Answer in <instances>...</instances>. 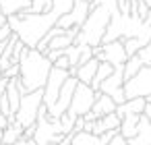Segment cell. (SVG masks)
Segmentation results:
<instances>
[{"instance_id": "6da1fadb", "label": "cell", "mask_w": 151, "mask_h": 145, "mask_svg": "<svg viewBox=\"0 0 151 145\" xmlns=\"http://www.w3.org/2000/svg\"><path fill=\"white\" fill-rule=\"evenodd\" d=\"M75 0H54V4L48 13L40 15H13L9 17V25L13 33L25 44V48H37V44L48 35L50 29H54L66 13L73 11Z\"/></svg>"}, {"instance_id": "7a4b0ae2", "label": "cell", "mask_w": 151, "mask_h": 145, "mask_svg": "<svg viewBox=\"0 0 151 145\" xmlns=\"http://www.w3.org/2000/svg\"><path fill=\"white\" fill-rule=\"evenodd\" d=\"M116 9H118V0H99V2L91 4V13L85 19V23L81 25L75 44H85V46H91V48L101 46L104 35H106V31L112 23V17H114Z\"/></svg>"}, {"instance_id": "3957f363", "label": "cell", "mask_w": 151, "mask_h": 145, "mask_svg": "<svg viewBox=\"0 0 151 145\" xmlns=\"http://www.w3.org/2000/svg\"><path fill=\"white\" fill-rule=\"evenodd\" d=\"M52 62L46 54H42L40 50L35 48H25L21 60H19V81L23 85V89L27 93L31 91H44L46 83H48V77H50V71H52Z\"/></svg>"}, {"instance_id": "277c9868", "label": "cell", "mask_w": 151, "mask_h": 145, "mask_svg": "<svg viewBox=\"0 0 151 145\" xmlns=\"http://www.w3.org/2000/svg\"><path fill=\"white\" fill-rule=\"evenodd\" d=\"M44 108V91H31L21 97V106L15 114V120L23 128H31L37 124V116Z\"/></svg>"}, {"instance_id": "5b68a950", "label": "cell", "mask_w": 151, "mask_h": 145, "mask_svg": "<svg viewBox=\"0 0 151 145\" xmlns=\"http://www.w3.org/2000/svg\"><path fill=\"white\" fill-rule=\"evenodd\" d=\"M99 91H95L91 85H85L79 81L77 89H75V95H73V102H70V108L66 110V114L73 118V120H79L83 118L87 112H91L95 100H97Z\"/></svg>"}, {"instance_id": "8992f818", "label": "cell", "mask_w": 151, "mask_h": 145, "mask_svg": "<svg viewBox=\"0 0 151 145\" xmlns=\"http://www.w3.org/2000/svg\"><path fill=\"white\" fill-rule=\"evenodd\" d=\"M54 0H0V9L6 17L13 15H40L48 13Z\"/></svg>"}, {"instance_id": "52a82bcc", "label": "cell", "mask_w": 151, "mask_h": 145, "mask_svg": "<svg viewBox=\"0 0 151 145\" xmlns=\"http://www.w3.org/2000/svg\"><path fill=\"white\" fill-rule=\"evenodd\" d=\"M124 95L126 100H137V97H151V64H145L134 77L124 81Z\"/></svg>"}, {"instance_id": "ba28073f", "label": "cell", "mask_w": 151, "mask_h": 145, "mask_svg": "<svg viewBox=\"0 0 151 145\" xmlns=\"http://www.w3.org/2000/svg\"><path fill=\"white\" fill-rule=\"evenodd\" d=\"M93 56L101 62H110L112 66H124L128 60V54L124 50V42L116 40L110 44H101L97 48H93Z\"/></svg>"}, {"instance_id": "9c48e42d", "label": "cell", "mask_w": 151, "mask_h": 145, "mask_svg": "<svg viewBox=\"0 0 151 145\" xmlns=\"http://www.w3.org/2000/svg\"><path fill=\"white\" fill-rule=\"evenodd\" d=\"M70 77V71H64V69H58V66H52L50 71V77H48V83L44 87V106L50 110L56 102H58V95L66 83V79Z\"/></svg>"}, {"instance_id": "30bf717a", "label": "cell", "mask_w": 151, "mask_h": 145, "mask_svg": "<svg viewBox=\"0 0 151 145\" xmlns=\"http://www.w3.org/2000/svg\"><path fill=\"white\" fill-rule=\"evenodd\" d=\"M89 13H91V2L89 0H75L73 11L66 13L64 17H60L56 27H60V29H75V27L81 29V25L89 17Z\"/></svg>"}, {"instance_id": "8fae6325", "label": "cell", "mask_w": 151, "mask_h": 145, "mask_svg": "<svg viewBox=\"0 0 151 145\" xmlns=\"http://www.w3.org/2000/svg\"><path fill=\"white\" fill-rule=\"evenodd\" d=\"M99 91L106 93V95H110L118 106L124 104L126 102V95H124V66H116L114 73L101 83Z\"/></svg>"}, {"instance_id": "7c38bea8", "label": "cell", "mask_w": 151, "mask_h": 145, "mask_svg": "<svg viewBox=\"0 0 151 145\" xmlns=\"http://www.w3.org/2000/svg\"><path fill=\"white\" fill-rule=\"evenodd\" d=\"M77 85H79V79H77V77H68V79H66V83H64V87H62V91H60V95H58V102L48 110V114H50L54 120H58L60 116H64L66 110L70 108V102H73V95H75Z\"/></svg>"}, {"instance_id": "4fadbf2b", "label": "cell", "mask_w": 151, "mask_h": 145, "mask_svg": "<svg viewBox=\"0 0 151 145\" xmlns=\"http://www.w3.org/2000/svg\"><path fill=\"white\" fill-rule=\"evenodd\" d=\"M83 126H85V118H79L77 126H75V135H73V145H110V141L118 135V131H110V133L97 137L93 133H85Z\"/></svg>"}, {"instance_id": "5bb4252c", "label": "cell", "mask_w": 151, "mask_h": 145, "mask_svg": "<svg viewBox=\"0 0 151 145\" xmlns=\"http://www.w3.org/2000/svg\"><path fill=\"white\" fill-rule=\"evenodd\" d=\"M116 108H118V104H116L110 95H106V93L99 91V95H97V100H95V104H93V108H91V114L95 116V120H99V118H104V116H108V114H114Z\"/></svg>"}, {"instance_id": "9a60e30c", "label": "cell", "mask_w": 151, "mask_h": 145, "mask_svg": "<svg viewBox=\"0 0 151 145\" xmlns=\"http://www.w3.org/2000/svg\"><path fill=\"white\" fill-rule=\"evenodd\" d=\"M120 122H122V118L114 112V114H108V116H104V118H99V120H95L93 122V135H97V137H101V135H106V133H110V131H120Z\"/></svg>"}, {"instance_id": "2e32d148", "label": "cell", "mask_w": 151, "mask_h": 145, "mask_svg": "<svg viewBox=\"0 0 151 145\" xmlns=\"http://www.w3.org/2000/svg\"><path fill=\"white\" fill-rule=\"evenodd\" d=\"M128 145H151V122L143 114L139 122V131L132 139H128Z\"/></svg>"}, {"instance_id": "e0dca14e", "label": "cell", "mask_w": 151, "mask_h": 145, "mask_svg": "<svg viewBox=\"0 0 151 145\" xmlns=\"http://www.w3.org/2000/svg\"><path fill=\"white\" fill-rule=\"evenodd\" d=\"M141 116H143V114H126V116H122V122H120V131H118V133H120L126 141L137 135Z\"/></svg>"}, {"instance_id": "ac0fdd59", "label": "cell", "mask_w": 151, "mask_h": 145, "mask_svg": "<svg viewBox=\"0 0 151 145\" xmlns=\"http://www.w3.org/2000/svg\"><path fill=\"white\" fill-rule=\"evenodd\" d=\"M99 62L101 60H97L95 56L89 60V62H85V64H81L79 69H77V79L81 81V83H85V85H91V81H93V77H95V73H97V69H99Z\"/></svg>"}, {"instance_id": "d6986e66", "label": "cell", "mask_w": 151, "mask_h": 145, "mask_svg": "<svg viewBox=\"0 0 151 145\" xmlns=\"http://www.w3.org/2000/svg\"><path fill=\"white\" fill-rule=\"evenodd\" d=\"M145 106H147V100L145 97H137V100H126L124 104H120L116 108V114L122 118L126 114H145Z\"/></svg>"}, {"instance_id": "ffe728a7", "label": "cell", "mask_w": 151, "mask_h": 145, "mask_svg": "<svg viewBox=\"0 0 151 145\" xmlns=\"http://www.w3.org/2000/svg\"><path fill=\"white\" fill-rule=\"evenodd\" d=\"M23 133H25V128L15 120V122H11V124L2 131V143H4V145H15L19 139H23Z\"/></svg>"}, {"instance_id": "44dd1931", "label": "cell", "mask_w": 151, "mask_h": 145, "mask_svg": "<svg viewBox=\"0 0 151 145\" xmlns=\"http://www.w3.org/2000/svg\"><path fill=\"white\" fill-rule=\"evenodd\" d=\"M114 69H116V66H112L110 62H99V69H97V73H95V77H93V81H91V87H93L95 91H99L101 83L114 73Z\"/></svg>"}, {"instance_id": "7402d4cb", "label": "cell", "mask_w": 151, "mask_h": 145, "mask_svg": "<svg viewBox=\"0 0 151 145\" xmlns=\"http://www.w3.org/2000/svg\"><path fill=\"white\" fill-rule=\"evenodd\" d=\"M143 66H145V62L141 60V56H139V54L130 56V58L126 60V64H124V81H128L130 77H134Z\"/></svg>"}, {"instance_id": "603a6c76", "label": "cell", "mask_w": 151, "mask_h": 145, "mask_svg": "<svg viewBox=\"0 0 151 145\" xmlns=\"http://www.w3.org/2000/svg\"><path fill=\"white\" fill-rule=\"evenodd\" d=\"M19 73H21L19 64H13V66H9L6 71H2V77H4V79H15V77H19Z\"/></svg>"}, {"instance_id": "cb8c5ba5", "label": "cell", "mask_w": 151, "mask_h": 145, "mask_svg": "<svg viewBox=\"0 0 151 145\" xmlns=\"http://www.w3.org/2000/svg\"><path fill=\"white\" fill-rule=\"evenodd\" d=\"M139 56H141V60H143L145 64H151V42H149V44L139 52Z\"/></svg>"}, {"instance_id": "d4e9b609", "label": "cell", "mask_w": 151, "mask_h": 145, "mask_svg": "<svg viewBox=\"0 0 151 145\" xmlns=\"http://www.w3.org/2000/svg\"><path fill=\"white\" fill-rule=\"evenodd\" d=\"M11 38H13V29H11V25H4L2 29H0V44L9 42Z\"/></svg>"}, {"instance_id": "484cf974", "label": "cell", "mask_w": 151, "mask_h": 145, "mask_svg": "<svg viewBox=\"0 0 151 145\" xmlns=\"http://www.w3.org/2000/svg\"><path fill=\"white\" fill-rule=\"evenodd\" d=\"M54 66H58V69H64V71H70V62H68L66 54H64L62 58H58V60L54 62Z\"/></svg>"}, {"instance_id": "4316f807", "label": "cell", "mask_w": 151, "mask_h": 145, "mask_svg": "<svg viewBox=\"0 0 151 145\" xmlns=\"http://www.w3.org/2000/svg\"><path fill=\"white\" fill-rule=\"evenodd\" d=\"M110 145H128V141H126V139H124V137L118 133V135H116V137L110 141Z\"/></svg>"}, {"instance_id": "83f0119b", "label": "cell", "mask_w": 151, "mask_h": 145, "mask_svg": "<svg viewBox=\"0 0 151 145\" xmlns=\"http://www.w3.org/2000/svg\"><path fill=\"white\" fill-rule=\"evenodd\" d=\"M6 85H9V79L0 77V100H2V95L6 93Z\"/></svg>"}, {"instance_id": "f1b7e54d", "label": "cell", "mask_w": 151, "mask_h": 145, "mask_svg": "<svg viewBox=\"0 0 151 145\" xmlns=\"http://www.w3.org/2000/svg\"><path fill=\"white\" fill-rule=\"evenodd\" d=\"M9 124H11V118H9V116H4V114H0V131H4Z\"/></svg>"}, {"instance_id": "f546056e", "label": "cell", "mask_w": 151, "mask_h": 145, "mask_svg": "<svg viewBox=\"0 0 151 145\" xmlns=\"http://www.w3.org/2000/svg\"><path fill=\"white\" fill-rule=\"evenodd\" d=\"M4 25H9V17L4 15V11H2V9H0V29H2Z\"/></svg>"}, {"instance_id": "4dcf8cb0", "label": "cell", "mask_w": 151, "mask_h": 145, "mask_svg": "<svg viewBox=\"0 0 151 145\" xmlns=\"http://www.w3.org/2000/svg\"><path fill=\"white\" fill-rule=\"evenodd\" d=\"M15 145H35V141H33V139H25V137H23V139H19Z\"/></svg>"}, {"instance_id": "1f68e13d", "label": "cell", "mask_w": 151, "mask_h": 145, "mask_svg": "<svg viewBox=\"0 0 151 145\" xmlns=\"http://www.w3.org/2000/svg\"><path fill=\"white\" fill-rule=\"evenodd\" d=\"M145 116H147L149 122H151V102H147V106H145Z\"/></svg>"}, {"instance_id": "d6a6232c", "label": "cell", "mask_w": 151, "mask_h": 145, "mask_svg": "<svg viewBox=\"0 0 151 145\" xmlns=\"http://www.w3.org/2000/svg\"><path fill=\"white\" fill-rule=\"evenodd\" d=\"M89 2H91V4H93V2H95V0H89Z\"/></svg>"}, {"instance_id": "836d02e7", "label": "cell", "mask_w": 151, "mask_h": 145, "mask_svg": "<svg viewBox=\"0 0 151 145\" xmlns=\"http://www.w3.org/2000/svg\"><path fill=\"white\" fill-rule=\"evenodd\" d=\"M0 77H2V71H0Z\"/></svg>"}, {"instance_id": "e575fe53", "label": "cell", "mask_w": 151, "mask_h": 145, "mask_svg": "<svg viewBox=\"0 0 151 145\" xmlns=\"http://www.w3.org/2000/svg\"><path fill=\"white\" fill-rule=\"evenodd\" d=\"M147 102H151V97H149V100H147Z\"/></svg>"}, {"instance_id": "d590c367", "label": "cell", "mask_w": 151, "mask_h": 145, "mask_svg": "<svg viewBox=\"0 0 151 145\" xmlns=\"http://www.w3.org/2000/svg\"><path fill=\"white\" fill-rule=\"evenodd\" d=\"M2 145H4V143H2Z\"/></svg>"}]
</instances>
